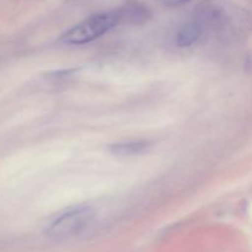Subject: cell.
<instances>
[{
	"label": "cell",
	"mask_w": 252,
	"mask_h": 252,
	"mask_svg": "<svg viewBox=\"0 0 252 252\" xmlns=\"http://www.w3.org/2000/svg\"><path fill=\"white\" fill-rule=\"evenodd\" d=\"M117 9L121 16V24L143 25L152 17L149 6L140 0H127Z\"/></svg>",
	"instance_id": "cell-4"
},
{
	"label": "cell",
	"mask_w": 252,
	"mask_h": 252,
	"mask_svg": "<svg viewBox=\"0 0 252 252\" xmlns=\"http://www.w3.org/2000/svg\"><path fill=\"white\" fill-rule=\"evenodd\" d=\"M121 25V16L118 9L98 12L79 24L74 25L62 36V41L66 44H85L100 38L113 27Z\"/></svg>",
	"instance_id": "cell-2"
},
{
	"label": "cell",
	"mask_w": 252,
	"mask_h": 252,
	"mask_svg": "<svg viewBox=\"0 0 252 252\" xmlns=\"http://www.w3.org/2000/svg\"><path fill=\"white\" fill-rule=\"evenodd\" d=\"M96 212L90 206H76L59 214L51 223L47 233L57 239H65L83 233L95 219Z\"/></svg>",
	"instance_id": "cell-3"
},
{
	"label": "cell",
	"mask_w": 252,
	"mask_h": 252,
	"mask_svg": "<svg viewBox=\"0 0 252 252\" xmlns=\"http://www.w3.org/2000/svg\"><path fill=\"white\" fill-rule=\"evenodd\" d=\"M154 1H157L158 4L165 7H175L181 6V5L187 4V2H191L192 0H154Z\"/></svg>",
	"instance_id": "cell-7"
},
{
	"label": "cell",
	"mask_w": 252,
	"mask_h": 252,
	"mask_svg": "<svg viewBox=\"0 0 252 252\" xmlns=\"http://www.w3.org/2000/svg\"><path fill=\"white\" fill-rule=\"evenodd\" d=\"M201 39H203V33L199 29L198 25L189 19V21L185 22L179 29L176 34V44L181 48H187L198 43Z\"/></svg>",
	"instance_id": "cell-5"
},
{
	"label": "cell",
	"mask_w": 252,
	"mask_h": 252,
	"mask_svg": "<svg viewBox=\"0 0 252 252\" xmlns=\"http://www.w3.org/2000/svg\"><path fill=\"white\" fill-rule=\"evenodd\" d=\"M153 147L149 140H128L111 145L110 152L117 157H134L147 153Z\"/></svg>",
	"instance_id": "cell-6"
},
{
	"label": "cell",
	"mask_w": 252,
	"mask_h": 252,
	"mask_svg": "<svg viewBox=\"0 0 252 252\" xmlns=\"http://www.w3.org/2000/svg\"><path fill=\"white\" fill-rule=\"evenodd\" d=\"M191 19L202 30L203 38L234 41L246 37L252 30L250 12L231 0H203L193 10Z\"/></svg>",
	"instance_id": "cell-1"
}]
</instances>
